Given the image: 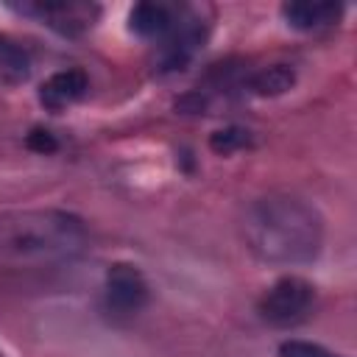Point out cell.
<instances>
[{"mask_svg":"<svg viewBox=\"0 0 357 357\" xmlns=\"http://www.w3.org/2000/svg\"><path fill=\"white\" fill-rule=\"evenodd\" d=\"M293 81H296V75H293V70H290L287 64H271V67L257 70V73L245 81V86H248L254 95L268 98V95H282V92H287V89L293 86Z\"/></svg>","mask_w":357,"mask_h":357,"instance_id":"8fae6325","label":"cell"},{"mask_svg":"<svg viewBox=\"0 0 357 357\" xmlns=\"http://www.w3.org/2000/svg\"><path fill=\"white\" fill-rule=\"evenodd\" d=\"M89 245L81 218L64 209H20L0 215V262H70Z\"/></svg>","mask_w":357,"mask_h":357,"instance_id":"7a4b0ae2","label":"cell"},{"mask_svg":"<svg viewBox=\"0 0 357 357\" xmlns=\"http://www.w3.org/2000/svg\"><path fill=\"white\" fill-rule=\"evenodd\" d=\"M31 75V56L28 50L14 42L11 36L0 33V78L6 84H22Z\"/></svg>","mask_w":357,"mask_h":357,"instance_id":"30bf717a","label":"cell"},{"mask_svg":"<svg viewBox=\"0 0 357 357\" xmlns=\"http://www.w3.org/2000/svg\"><path fill=\"white\" fill-rule=\"evenodd\" d=\"M22 14L36 17L42 25L64 33V36H78L89 31L100 14L98 6L92 3H73V0H53V3H25L20 6Z\"/></svg>","mask_w":357,"mask_h":357,"instance_id":"8992f818","label":"cell"},{"mask_svg":"<svg viewBox=\"0 0 357 357\" xmlns=\"http://www.w3.org/2000/svg\"><path fill=\"white\" fill-rule=\"evenodd\" d=\"M315 307V287L304 276H282L276 279L257 301V315L262 324L273 329H290L310 318Z\"/></svg>","mask_w":357,"mask_h":357,"instance_id":"277c9868","label":"cell"},{"mask_svg":"<svg viewBox=\"0 0 357 357\" xmlns=\"http://www.w3.org/2000/svg\"><path fill=\"white\" fill-rule=\"evenodd\" d=\"M282 20L296 31H321L343 17V6L335 3H284L279 8Z\"/></svg>","mask_w":357,"mask_h":357,"instance_id":"ba28073f","label":"cell"},{"mask_svg":"<svg viewBox=\"0 0 357 357\" xmlns=\"http://www.w3.org/2000/svg\"><path fill=\"white\" fill-rule=\"evenodd\" d=\"M176 17V6H165V3H137L128 11V28L142 36V39H153L159 42Z\"/></svg>","mask_w":357,"mask_h":357,"instance_id":"9c48e42d","label":"cell"},{"mask_svg":"<svg viewBox=\"0 0 357 357\" xmlns=\"http://www.w3.org/2000/svg\"><path fill=\"white\" fill-rule=\"evenodd\" d=\"M243 243L268 265H307L324 248L321 212L293 192H268L243 212Z\"/></svg>","mask_w":357,"mask_h":357,"instance_id":"6da1fadb","label":"cell"},{"mask_svg":"<svg viewBox=\"0 0 357 357\" xmlns=\"http://www.w3.org/2000/svg\"><path fill=\"white\" fill-rule=\"evenodd\" d=\"M279 357H340L318 343H310V340H298V337H290V340H282L279 343Z\"/></svg>","mask_w":357,"mask_h":357,"instance_id":"4fadbf2b","label":"cell"},{"mask_svg":"<svg viewBox=\"0 0 357 357\" xmlns=\"http://www.w3.org/2000/svg\"><path fill=\"white\" fill-rule=\"evenodd\" d=\"M209 36V20L204 6H176L170 31L156 42V70L178 73L184 70Z\"/></svg>","mask_w":357,"mask_h":357,"instance_id":"3957f363","label":"cell"},{"mask_svg":"<svg viewBox=\"0 0 357 357\" xmlns=\"http://www.w3.org/2000/svg\"><path fill=\"white\" fill-rule=\"evenodd\" d=\"M248 139H251V134H248L245 128L229 126V128L215 131L212 139H209V145H212V151H218V153H231V151H237V148H245Z\"/></svg>","mask_w":357,"mask_h":357,"instance_id":"7c38bea8","label":"cell"},{"mask_svg":"<svg viewBox=\"0 0 357 357\" xmlns=\"http://www.w3.org/2000/svg\"><path fill=\"white\" fill-rule=\"evenodd\" d=\"M151 301V287L142 271L131 262H114L106 268L100 287V310L109 321L126 324L137 318Z\"/></svg>","mask_w":357,"mask_h":357,"instance_id":"5b68a950","label":"cell"},{"mask_svg":"<svg viewBox=\"0 0 357 357\" xmlns=\"http://www.w3.org/2000/svg\"><path fill=\"white\" fill-rule=\"evenodd\" d=\"M0 357H3V351H0Z\"/></svg>","mask_w":357,"mask_h":357,"instance_id":"5bb4252c","label":"cell"},{"mask_svg":"<svg viewBox=\"0 0 357 357\" xmlns=\"http://www.w3.org/2000/svg\"><path fill=\"white\" fill-rule=\"evenodd\" d=\"M89 89V78L84 70H61L53 73L42 89H39V103L50 112H61L67 106H73L75 100H81Z\"/></svg>","mask_w":357,"mask_h":357,"instance_id":"52a82bcc","label":"cell"}]
</instances>
